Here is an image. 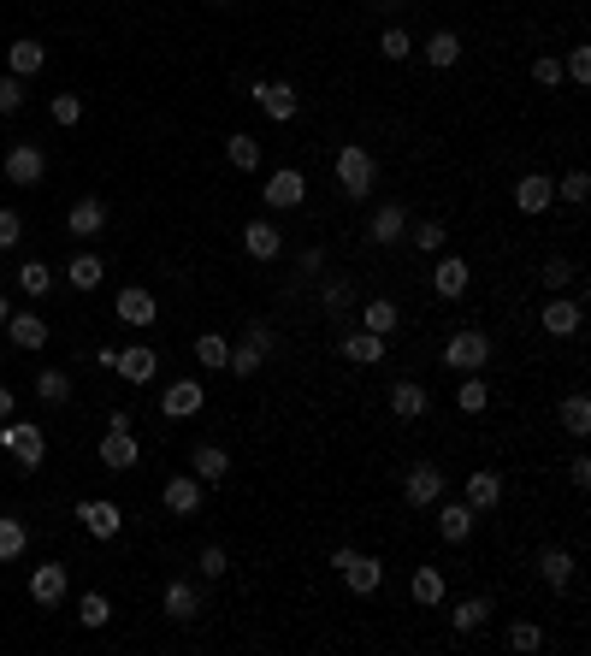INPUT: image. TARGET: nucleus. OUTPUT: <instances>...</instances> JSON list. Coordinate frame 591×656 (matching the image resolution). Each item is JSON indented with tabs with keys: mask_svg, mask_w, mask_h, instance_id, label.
<instances>
[{
	"mask_svg": "<svg viewBox=\"0 0 591 656\" xmlns=\"http://www.w3.org/2000/svg\"><path fill=\"white\" fill-rule=\"evenodd\" d=\"M331 172H337V190H343L349 201H367L373 184H379V160H373L367 142H343L337 160H331Z\"/></svg>",
	"mask_w": 591,
	"mask_h": 656,
	"instance_id": "f257e3e1",
	"label": "nucleus"
},
{
	"mask_svg": "<svg viewBox=\"0 0 591 656\" xmlns=\"http://www.w3.org/2000/svg\"><path fill=\"white\" fill-rule=\"evenodd\" d=\"M0 450L18 473H36L48 461V432L36 420H0Z\"/></svg>",
	"mask_w": 591,
	"mask_h": 656,
	"instance_id": "f03ea898",
	"label": "nucleus"
},
{
	"mask_svg": "<svg viewBox=\"0 0 591 656\" xmlns=\"http://www.w3.org/2000/svg\"><path fill=\"white\" fill-rule=\"evenodd\" d=\"M136 461H142V444H136V432H131V414L119 408L107 420V432H101V467L107 473H131Z\"/></svg>",
	"mask_w": 591,
	"mask_h": 656,
	"instance_id": "7ed1b4c3",
	"label": "nucleus"
},
{
	"mask_svg": "<svg viewBox=\"0 0 591 656\" xmlns=\"http://www.w3.org/2000/svg\"><path fill=\"white\" fill-rule=\"evenodd\" d=\"M444 367L450 373H485L491 367V337L485 331H450L444 337Z\"/></svg>",
	"mask_w": 591,
	"mask_h": 656,
	"instance_id": "20e7f679",
	"label": "nucleus"
},
{
	"mask_svg": "<svg viewBox=\"0 0 591 656\" xmlns=\"http://www.w3.org/2000/svg\"><path fill=\"white\" fill-rule=\"evenodd\" d=\"M249 95H255V107H261L272 125H290V119L302 113V95H296V83H284V77H266V83H255Z\"/></svg>",
	"mask_w": 591,
	"mask_h": 656,
	"instance_id": "39448f33",
	"label": "nucleus"
},
{
	"mask_svg": "<svg viewBox=\"0 0 591 656\" xmlns=\"http://www.w3.org/2000/svg\"><path fill=\"white\" fill-rule=\"evenodd\" d=\"M0 172H6V184L30 190V184H42V172H48V154H42L36 142H12V148H6V160H0Z\"/></svg>",
	"mask_w": 591,
	"mask_h": 656,
	"instance_id": "423d86ee",
	"label": "nucleus"
},
{
	"mask_svg": "<svg viewBox=\"0 0 591 656\" xmlns=\"http://www.w3.org/2000/svg\"><path fill=\"white\" fill-rule=\"evenodd\" d=\"M538 326L550 331L556 343H568V337H580V326H586V308H580L574 296H562V290H556V296L544 302V314H538Z\"/></svg>",
	"mask_w": 591,
	"mask_h": 656,
	"instance_id": "0eeeda50",
	"label": "nucleus"
},
{
	"mask_svg": "<svg viewBox=\"0 0 591 656\" xmlns=\"http://www.w3.org/2000/svg\"><path fill=\"white\" fill-rule=\"evenodd\" d=\"M261 201L272 207V213H290V207H302V201H308V178H302L296 166H278V172L266 178Z\"/></svg>",
	"mask_w": 591,
	"mask_h": 656,
	"instance_id": "6e6552de",
	"label": "nucleus"
},
{
	"mask_svg": "<svg viewBox=\"0 0 591 656\" xmlns=\"http://www.w3.org/2000/svg\"><path fill=\"white\" fill-rule=\"evenodd\" d=\"M444 485H450V473L432 467V461H420V467L402 479V497H408V509H432V503L444 497Z\"/></svg>",
	"mask_w": 591,
	"mask_h": 656,
	"instance_id": "1a4fd4ad",
	"label": "nucleus"
},
{
	"mask_svg": "<svg viewBox=\"0 0 591 656\" xmlns=\"http://www.w3.org/2000/svg\"><path fill=\"white\" fill-rule=\"evenodd\" d=\"M408 237V207L402 201H379L373 207V219H367V243H379V249H391Z\"/></svg>",
	"mask_w": 591,
	"mask_h": 656,
	"instance_id": "9d476101",
	"label": "nucleus"
},
{
	"mask_svg": "<svg viewBox=\"0 0 591 656\" xmlns=\"http://www.w3.org/2000/svg\"><path fill=\"white\" fill-rule=\"evenodd\" d=\"M207 408V391H201V379H172L166 391H160V414L166 420H190Z\"/></svg>",
	"mask_w": 591,
	"mask_h": 656,
	"instance_id": "9b49d317",
	"label": "nucleus"
},
{
	"mask_svg": "<svg viewBox=\"0 0 591 656\" xmlns=\"http://www.w3.org/2000/svg\"><path fill=\"white\" fill-rule=\"evenodd\" d=\"M432 509H438V538H444V544H467V538H473V526H479V509H473L467 497H461V503H444V497H438Z\"/></svg>",
	"mask_w": 591,
	"mask_h": 656,
	"instance_id": "f8f14e48",
	"label": "nucleus"
},
{
	"mask_svg": "<svg viewBox=\"0 0 591 656\" xmlns=\"http://www.w3.org/2000/svg\"><path fill=\"white\" fill-rule=\"evenodd\" d=\"M113 314H119V320H125V326H154V320H160V302H154V290H148V284H125V290H119V302H113Z\"/></svg>",
	"mask_w": 591,
	"mask_h": 656,
	"instance_id": "ddd939ff",
	"label": "nucleus"
},
{
	"mask_svg": "<svg viewBox=\"0 0 591 656\" xmlns=\"http://www.w3.org/2000/svg\"><path fill=\"white\" fill-rule=\"evenodd\" d=\"M337 580L355 591V597H373V591L385 586V562H379V556H361V550H355V556H349V562L337 568Z\"/></svg>",
	"mask_w": 591,
	"mask_h": 656,
	"instance_id": "4468645a",
	"label": "nucleus"
},
{
	"mask_svg": "<svg viewBox=\"0 0 591 656\" xmlns=\"http://www.w3.org/2000/svg\"><path fill=\"white\" fill-rule=\"evenodd\" d=\"M515 207H521L526 219L550 213V207H556V178H544V172H526V178H515Z\"/></svg>",
	"mask_w": 591,
	"mask_h": 656,
	"instance_id": "2eb2a0df",
	"label": "nucleus"
},
{
	"mask_svg": "<svg viewBox=\"0 0 591 656\" xmlns=\"http://www.w3.org/2000/svg\"><path fill=\"white\" fill-rule=\"evenodd\" d=\"M71 591V574L60 568V562H42L36 574H30V597H36V609H60Z\"/></svg>",
	"mask_w": 591,
	"mask_h": 656,
	"instance_id": "dca6fc26",
	"label": "nucleus"
},
{
	"mask_svg": "<svg viewBox=\"0 0 591 656\" xmlns=\"http://www.w3.org/2000/svg\"><path fill=\"white\" fill-rule=\"evenodd\" d=\"M243 255H249V261H278V255H284V231H278L272 219H249V225H243Z\"/></svg>",
	"mask_w": 591,
	"mask_h": 656,
	"instance_id": "f3484780",
	"label": "nucleus"
},
{
	"mask_svg": "<svg viewBox=\"0 0 591 656\" xmlns=\"http://www.w3.org/2000/svg\"><path fill=\"white\" fill-rule=\"evenodd\" d=\"M160 503H166L172 515H196L201 509V479L196 473H172V479L160 485Z\"/></svg>",
	"mask_w": 591,
	"mask_h": 656,
	"instance_id": "a211bd4d",
	"label": "nucleus"
},
{
	"mask_svg": "<svg viewBox=\"0 0 591 656\" xmlns=\"http://www.w3.org/2000/svg\"><path fill=\"white\" fill-rule=\"evenodd\" d=\"M467 284H473V272H467L461 255H444V261L432 266V290H438L444 302H461V296H467Z\"/></svg>",
	"mask_w": 591,
	"mask_h": 656,
	"instance_id": "6ab92c4d",
	"label": "nucleus"
},
{
	"mask_svg": "<svg viewBox=\"0 0 591 656\" xmlns=\"http://www.w3.org/2000/svg\"><path fill=\"white\" fill-rule=\"evenodd\" d=\"M190 473H196L201 485H225V479H231L225 444H196V450H190Z\"/></svg>",
	"mask_w": 591,
	"mask_h": 656,
	"instance_id": "aec40b11",
	"label": "nucleus"
},
{
	"mask_svg": "<svg viewBox=\"0 0 591 656\" xmlns=\"http://www.w3.org/2000/svg\"><path fill=\"white\" fill-rule=\"evenodd\" d=\"M337 349H343V361H355V367H379V361H385V337H379V331H343V343H337Z\"/></svg>",
	"mask_w": 591,
	"mask_h": 656,
	"instance_id": "412c9836",
	"label": "nucleus"
},
{
	"mask_svg": "<svg viewBox=\"0 0 591 656\" xmlns=\"http://www.w3.org/2000/svg\"><path fill=\"white\" fill-rule=\"evenodd\" d=\"M101 225H107V201L101 196H77L66 213V231L71 237H101Z\"/></svg>",
	"mask_w": 591,
	"mask_h": 656,
	"instance_id": "4be33fe9",
	"label": "nucleus"
},
{
	"mask_svg": "<svg viewBox=\"0 0 591 656\" xmlns=\"http://www.w3.org/2000/svg\"><path fill=\"white\" fill-rule=\"evenodd\" d=\"M119 379H131V385H154V373H160V355L148 349V343H131V349H119V367H113Z\"/></svg>",
	"mask_w": 591,
	"mask_h": 656,
	"instance_id": "5701e85b",
	"label": "nucleus"
},
{
	"mask_svg": "<svg viewBox=\"0 0 591 656\" xmlns=\"http://www.w3.org/2000/svg\"><path fill=\"white\" fill-rule=\"evenodd\" d=\"M77 521H83V532H89V538H119L125 515H119V503L95 497V503H83V509H77Z\"/></svg>",
	"mask_w": 591,
	"mask_h": 656,
	"instance_id": "b1692460",
	"label": "nucleus"
},
{
	"mask_svg": "<svg viewBox=\"0 0 591 656\" xmlns=\"http://www.w3.org/2000/svg\"><path fill=\"white\" fill-rule=\"evenodd\" d=\"M426 408H432V391H426L420 379H396L391 385V414L396 420H420Z\"/></svg>",
	"mask_w": 591,
	"mask_h": 656,
	"instance_id": "393cba45",
	"label": "nucleus"
},
{
	"mask_svg": "<svg viewBox=\"0 0 591 656\" xmlns=\"http://www.w3.org/2000/svg\"><path fill=\"white\" fill-rule=\"evenodd\" d=\"M361 302V290H355V278H343V272H331L326 284H320V308H326V320H343L349 308Z\"/></svg>",
	"mask_w": 591,
	"mask_h": 656,
	"instance_id": "a878e982",
	"label": "nucleus"
},
{
	"mask_svg": "<svg viewBox=\"0 0 591 656\" xmlns=\"http://www.w3.org/2000/svg\"><path fill=\"white\" fill-rule=\"evenodd\" d=\"M160 603H166V615H172V621H196V615H201V603H207V597H201V586H196V580H172Z\"/></svg>",
	"mask_w": 591,
	"mask_h": 656,
	"instance_id": "bb28decb",
	"label": "nucleus"
},
{
	"mask_svg": "<svg viewBox=\"0 0 591 656\" xmlns=\"http://www.w3.org/2000/svg\"><path fill=\"white\" fill-rule=\"evenodd\" d=\"M461 497H467V503H473V509L485 515V509H497V503H503V479H497L491 467H479V473H467V485H461Z\"/></svg>",
	"mask_w": 591,
	"mask_h": 656,
	"instance_id": "cd10ccee",
	"label": "nucleus"
},
{
	"mask_svg": "<svg viewBox=\"0 0 591 656\" xmlns=\"http://www.w3.org/2000/svg\"><path fill=\"white\" fill-rule=\"evenodd\" d=\"M42 66H48V48H42L36 36H24V42L6 48V71H12V77H36Z\"/></svg>",
	"mask_w": 591,
	"mask_h": 656,
	"instance_id": "c85d7f7f",
	"label": "nucleus"
},
{
	"mask_svg": "<svg viewBox=\"0 0 591 656\" xmlns=\"http://www.w3.org/2000/svg\"><path fill=\"white\" fill-rule=\"evenodd\" d=\"M420 54H426V66L450 71V66H461V36L456 30H432V36L420 42Z\"/></svg>",
	"mask_w": 591,
	"mask_h": 656,
	"instance_id": "c756f323",
	"label": "nucleus"
},
{
	"mask_svg": "<svg viewBox=\"0 0 591 656\" xmlns=\"http://www.w3.org/2000/svg\"><path fill=\"white\" fill-rule=\"evenodd\" d=\"M574 568H580V562H574V550H544V556H538V574H544V586H550V591L574 586Z\"/></svg>",
	"mask_w": 591,
	"mask_h": 656,
	"instance_id": "7c9ffc66",
	"label": "nucleus"
},
{
	"mask_svg": "<svg viewBox=\"0 0 591 656\" xmlns=\"http://www.w3.org/2000/svg\"><path fill=\"white\" fill-rule=\"evenodd\" d=\"M6 337H12V349H42L48 326H42V314H6Z\"/></svg>",
	"mask_w": 591,
	"mask_h": 656,
	"instance_id": "2f4dec72",
	"label": "nucleus"
},
{
	"mask_svg": "<svg viewBox=\"0 0 591 656\" xmlns=\"http://www.w3.org/2000/svg\"><path fill=\"white\" fill-rule=\"evenodd\" d=\"M556 420H562V432H568V438H586V432H591V396H586V391L562 396V408H556Z\"/></svg>",
	"mask_w": 591,
	"mask_h": 656,
	"instance_id": "473e14b6",
	"label": "nucleus"
},
{
	"mask_svg": "<svg viewBox=\"0 0 591 656\" xmlns=\"http://www.w3.org/2000/svg\"><path fill=\"white\" fill-rule=\"evenodd\" d=\"M361 326H367V331H379V337H391V331L402 326V308H396L391 296H373V302L361 308Z\"/></svg>",
	"mask_w": 591,
	"mask_h": 656,
	"instance_id": "72a5a7b5",
	"label": "nucleus"
},
{
	"mask_svg": "<svg viewBox=\"0 0 591 656\" xmlns=\"http://www.w3.org/2000/svg\"><path fill=\"white\" fill-rule=\"evenodd\" d=\"M36 402H48V408H66V402H71V373H60V367H42V373H36Z\"/></svg>",
	"mask_w": 591,
	"mask_h": 656,
	"instance_id": "f704fd0d",
	"label": "nucleus"
},
{
	"mask_svg": "<svg viewBox=\"0 0 591 656\" xmlns=\"http://www.w3.org/2000/svg\"><path fill=\"white\" fill-rule=\"evenodd\" d=\"M485 621H491V597H461L456 609H450V627L456 633H479Z\"/></svg>",
	"mask_w": 591,
	"mask_h": 656,
	"instance_id": "c9c22d12",
	"label": "nucleus"
},
{
	"mask_svg": "<svg viewBox=\"0 0 591 656\" xmlns=\"http://www.w3.org/2000/svg\"><path fill=\"white\" fill-rule=\"evenodd\" d=\"M225 367H231L237 379H255V373L266 367V349H261V343H249V337H243V343H231V355H225Z\"/></svg>",
	"mask_w": 591,
	"mask_h": 656,
	"instance_id": "e433bc0d",
	"label": "nucleus"
},
{
	"mask_svg": "<svg viewBox=\"0 0 591 656\" xmlns=\"http://www.w3.org/2000/svg\"><path fill=\"white\" fill-rule=\"evenodd\" d=\"M101 278H107V261H101V255H71V266H66V284H77V290L89 296V290H95Z\"/></svg>",
	"mask_w": 591,
	"mask_h": 656,
	"instance_id": "4c0bfd02",
	"label": "nucleus"
},
{
	"mask_svg": "<svg viewBox=\"0 0 591 656\" xmlns=\"http://www.w3.org/2000/svg\"><path fill=\"white\" fill-rule=\"evenodd\" d=\"M456 402H461V414H485V408H491V385H485L479 373H461L456 379Z\"/></svg>",
	"mask_w": 591,
	"mask_h": 656,
	"instance_id": "58836bf2",
	"label": "nucleus"
},
{
	"mask_svg": "<svg viewBox=\"0 0 591 656\" xmlns=\"http://www.w3.org/2000/svg\"><path fill=\"white\" fill-rule=\"evenodd\" d=\"M24 550H30V526L18 515H0V562H18Z\"/></svg>",
	"mask_w": 591,
	"mask_h": 656,
	"instance_id": "ea45409f",
	"label": "nucleus"
},
{
	"mask_svg": "<svg viewBox=\"0 0 591 656\" xmlns=\"http://www.w3.org/2000/svg\"><path fill=\"white\" fill-rule=\"evenodd\" d=\"M225 160H231L237 172H255V166H261V142H255V136H249V131L225 136Z\"/></svg>",
	"mask_w": 591,
	"mask_h": 656,
	"instance_id": "a19ab883",
	"label": "nucleus"
},
{
	"mask_svg": "<svg viewBox=\"0 0 591 656\" xmlns=\"http://www.w3.org/2000/svg\"><path fill=\"white\" fill-rule=\"evenodd\" d=\"M414 603L420 609H438L444 603V574L438 568H414Z\"/></svg>",
	"mask_w": 591,
	"mask_h": 656,
	"instance_id": "79ce46f5",
	"label": "nucleus"
},
{
	"mask_svg": "<svg viewBox=\"0 0 591 656\" xmlns=\"http://www.w3.org/2000/svg\"><path fill=\"white\" fill-rule=\"evenodd\" d=\"M408 237H414V249H420V255H438V249L450 243V231H444L438 219H420V225L408 219Z\"/></svg>",
	"mask_w": 591,
	"mask_h": 656,
	"instance_id": "37998d69",
	"label": "nucleus"
},
{
	"mask_svg": "<svg viewBox=\"0 0 591 656\" xmlns=\"http://www.w3.org/2000/svg\"><path fill=\"white\" fill-rule=\"evenodd\" d=\"M18 290L42 302V296L54 290V272H48V266H42V261H24V266H18Z\"/></svg>",
	"mask_w": 591,
	"mask_h": 656,
	"instance_id": "c03bdc74",
	"label": "nucleus"
},
{
	"mask_svg": "<svg viewBox=\"0 0 591 656\" xmlns=\"http://www.w3.org/2000/svg\"><path fill=\"white\" fill-rule=\"evenodd\" d=\"M225 355H231V343H225L219 331H201V337H196V361L207 367V373H219V367H225Z\"/></svg>",
	"mask_w": 591,
	"mask_h": 656,
	"instance_id": "a18cd8bd",
	"label": "nucleus"
},
{
	"mask_svg": "<svg viewBox=\"0 0 591 656\" xmlns=\"http://www.w3.org/2000/svg\"><path fill=\"white\" fill-rule=\"evenodd\" d=\"M77 621L95 633V627H107V621H113V603H107L101 591H83V603H77Z\"/></svg>",
	"mask_w": 591,
	"mask_h": 656,
	"instance_id": "49530a36",
	"label": "nucleus"
},
{
	"mask_svg": "<svg viewBox=\"0 0 591 656\" xmlns=\"http://www.w3.org/2000/svg\"><path fill=\"white\" fill-rule=\"evenodd\" d=\"M196 568H201V580H225V574H231V556H225V544H201Z\"/></svg>",
	"mask_w": 591,
	"mask_h": 656,
	"instance_id": "de8ad7c7",
	"label": "nucleus"
},
{
	"mask_svg": "<svg viewBox=\"0 0 591 656\" xmlns=\"http://www.w3.org/2000/svg\"><path fill=\"white\" fill-rule=\"evenodd\" d=\"M556 201H568V207H586V201H591V178L580 172V166H574V172L556 184Z\"/></svg>",
	"mask_w": 591,
	"mask_h": 656,
	"instance_id": "09e8293b",
	"label": "nucleus"
},
{
	"mask_svg": "<svg viewBox=\"0 0 591 656\" xmlns=\"http://www.w3.org/2000/svg\"><path fill=\"white\" fill-rule=\"evenodd\" d=\"M48 119H54V125H83V95H54V101H48Z\"/></svg>",
	"mask_w": 591,
	"mask_h": 656,
	"instance_id": "8fccbe9b",
	"label": "nucleus"
},
{
	"mask_svg": "<svg viewBox=\"0 0 591 656\" xmlns=\"http://www.w3.org/2000/svg\"><path fill=\"white\" fill-rule=\"evenodd\" d=\"M509 651H521V656L544 651V633H538L532 621H509Z\"/></svg>",
	"mask_w": 591,
	"mask_h": 656,
	"instance_id": "3c124183",
	"label": "nucleus"
},
{
	"mask_svg": "<svg viewBox=\"0 0 591 656\" xmlns=\"http://www.w3.org/2000/svg\"><path fill=\"white\" fill-rule=\"evenodd\" d=\"M379 54H385V60H408V54H414V36H408L402 24H391V30L379 36Z\"/></svg>",
	"mask_w": 591,
	"mask_h": 656,
	"instance_id": "603ef678",
	"label": "nucleus"
},
{
	"mask_svg": "<svg viewBox=\"0 0 591 656\" xmlns=\"http://www.w3.org/2000/svg\"><path fill=\"white\" fill-rule=\"evenodd\" d=\"M18 107H24V77L6 71V77H0V119H12Z\"/></svg>",
	"mask_w": 591,
	"mask_h": 656,
	"instance_id": "864d4df0",
	"label": "nucleus"
},
{
	"mask_svg": "<svg viewBox=\"0 0 591 656\" xmlns=\"http://www.w3.org/2000/svg\"><path fill=\"white\" fill-rule=\"evenodd\" d=\"M562 77H568V83H580V89H586V83H591V48H574V54H568V60H562Z\"/></svg>",
	"mask_w": 591,
	"mask_h": 656,
	"instance_id": "5fc2aeb1",
	"label": "nucleus"
},
{
	"mask_svg": "<svg viewBox=\"0 0 591 656\" xmlns=\"http://www.w3.org/2000/svg\"><path fill=\"white\" fill-rule=\"evenodd\" d=\"M544 284H550V296H556V290H568V284H574V261L550 255V261H544Z\"/></svg>",
	"mask_w": 591,
	"mask_h": 656,
	"instance_id": "6e6d98bb",
	"label": "nucleus"
},
{
	"mask_svg": "<svg viewBox=\"0 0 591 656\" xmlns=\"http://www.w3.org/2000/svg\"><path fill=\"white\" fill-rule=\"evenodd\" d=\"M532 77H538L544 89H556V83H562V60H556V54H538V60H532Z\"/></svg>",
	"mask_w": 591,
	"mask_h": 656,
	"instance_id": "4d7b16f0",
	"label": "nucleus"
},
{
	"mask_svg": "<svg viewBox=\"0 0 591 656\" xmlns=\"http://www.w3.org/2000/svg\"><path fill=\"white\" fill-rule=\"evenodd\" d=\"M18 237H24V219H18L12 207H0V249H12Z\"/></svg>",
	"mask_w": 591,
	"mask_h": 656,
	"instance_id": "13d9d810",
	"label": "nucleus"
},
{
	"mask_svg": "<svg viewBox=\"0 0 591 656\" xmlns=\"http://www.w3.org/2000/svg\"><path fill=\"white\" fill-rule=\"evenodd\" d=\"M243 337H249V343H261L266 355H272V349H278V331L266 326V320H249V326H243Z\"/></svg>",
	"mask_w": 591,
	"mask_h": 656,
	"instance_id": "bf43d9fd",
	"label": "nucleus"
},
{
	"mask_svg": "<svg viewBox=\"0 0 591 656\" xmlns=\"http://www.w3.org/2000/svg\"><path fill=\"white\" fill-rule=\"evenodd\" d=\"M296 266H302V272H326V249H320V243H314V249H302Z\"/></svg>",
	"mask_w": 591,
	"mask_h": 656,
	"instance_id": "052dcab7",
	"label": "nucleus"
},
{
	"mask_svg": "<svg viewBox=\"0 0 591 656\" xmlns=\"http://www.w3.org/2000/svg\"><path fill=\"white\" fill-rule=\"evenodd\" d=\"M568 479H574V491H586V485H591V461L574 456V461H568Z\"/></svg>",
	"mask_w": 591,
	"mask_h": 656,
	"instance_id": "680f3d73",
	"label": "nucleus"
},
{
	"mask_svg": "<svg viewBox=\"0 0 591 656\" xmlns=\"http://www.w3.org/2000/svg\"><path fill=\"white\" fill-rule=\"evenodd\" d=\"M18 414V396H12V385H0V420H12Z\"/></svg>",
	"mask_w": 591,
	"mask_h": 656,
	"instance_id": "e2e57ef3",
	"label": "nucleus"
},
{
	"mask_svg": "<svg viewBox=\"0 0 591 656\" xmlns=\"http://www.w3.org/2000/svg\"><path fill=\"white\" fill-rule=\"evenodd\" d=\"M6 314H12V308H6V296H0V326H6Z\"/></svg>",
	"mask_w": 591,
	"mask_h": 656,
	"instance_id": "0e129e2a",
	"label": "nucleus"
},
{
	"mask_svg": "<svg viewBox=\"0 0 591 656\" xmlns=\"http://www.w3.org/2000/svg\"><path fill=\"white\" fill-rule=\"evenodd\" d=\"M367 6H402V0H367Z\"/></svg>",
	"mask_w": 591,
	"mask_h": 656,
	"instance_id": "69168bd1",
	"label": "nucleus"
}]
</instances>
